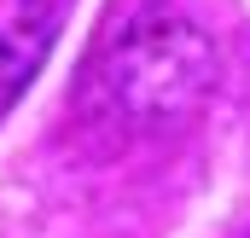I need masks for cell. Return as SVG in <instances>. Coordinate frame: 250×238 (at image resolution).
I'll return each instance as SVG.
<instances>
[{
    "instance_id": "obj_1",
    "label": "cell",
    "mask_w": 250,
    "mask_h": 238,
    "mask_svg": "<svg viewBox=\"0 0 250 238\" xmlns=\"http://www.w3.org/2000/svg\"><path fill=\"white\" fill-rule=\"evenodd\" d=\"M209 87H215V47L192 18L169 6L134 12L93 64L99 111L134 134H163L192 122Z\"/></svg>"
},
{
    "instance_id": "obj_2",
    "label": "cell",
    "mask_w": 250,
    "mask_h": 238,
    "mask_svg": "<svg viewBox=\"0 0 250 238\" xmlns=\"http://www.w3.org/2000/svg\"><path fill=\"white\" fill-rule=\"evenodd\" d=\"M53 41V0H0V93L18 87Z\"/></svg>"
}]
</instances>
